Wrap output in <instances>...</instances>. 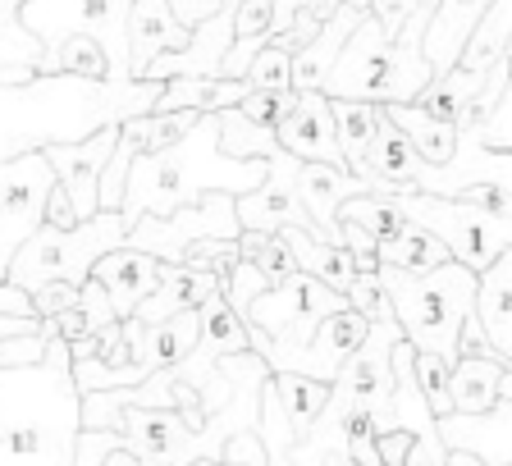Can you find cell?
Masks as SVG:
<instances>
[{
  "label": "cell",
  "mask_w": 512,
  "mask_h": 466,
  "mask_svg": "<svg viewBox=\"0 0 512 466\" xmlns=\"http://www.w3.org/2000/svg\"><path fill=\"white\" fill-rule=\"evenodd\" d=\"M512 393V366L499 357H476V352H458L453 357V371H448V398H453V412L480 416L490 412L499 398Z\"/></svg>",
  "instance_id": "d6986e66"
},
{
  "label": "cell",
  "mask_w": 512,
  "mask_h": 466,
  "mask_svg": "<svg viewBox=\"0 0 512 466\" xmlns=\"http://www.w3.org/2000/svg\"><path fill=\"white\" fill-rule=\"evenodd\" d=\"M165 265H170V261H160V256H151V252H138V247L119 243V247H110L106 256H96L92 279L106 288V297H110V307H115V316L124 320V316H133L142 297H147L151 288L160 284Z\"/></svg>",
  "instance_id": "9a60e30c"
},
{
  "label": "cell",
  "mask_w": 512,
  "mask_h": 466,
  "mask_svg": "<svg viewBox=\"0 0 512 466\" xmlns=\"http://www.w3.org/2000/svg\"><path fill=\"white\" fill-rule=\"evenodd\" d=\"M179 265H188V270H211L224 284V275L238 265V238H192V243L183 247Z\"/></svg>",
  "instance_id": "8d00e7d4"
},
{
  "label": "cell",
  "mask_w": 512,
  "mask_h": 466,
  "mask_svg": "<svg viewBox=\"0 0 512 466\" xmlns=\"http://www.w3.org/2000/svg\"><path fill=\"white\" fill-rule=\"evenodd\" d=\"M78 403L69 343L46 339L42 361L0 366V466H74Z\"/></svg>",
  "instance_id": "6da1fadb"
},
{
  "label": "cell",
  "mask_w": 512,
  "mask_h": 466,
  "mask_svg": "<svg viewBox=\"0 0 512 466\" xmlns=\"http://www.w3.org/2000/svg\"><path fill=\"white\" fill-rule=\"evenodd\" d=\"M435 0H416L412 14L403 19V28L394 37H384L380 23L371 14L357 19V28L348 32L339 60L325 74L320 92L325 96H352V101H375V106H394V101H412L421 87L435 78L430 60L421 55V32L430 23Z\"/></svg>",
  "instance_id": "3957f363"
},
{
  "label": "cell",
  "mask_w": 512,
  "mask_h": 466,
  "mask_svg": "<svg viewBox=\"0 0 512 466\" xmlns=\"http://www.w3.org/2000/svg\"><path fill=\"white\" fill-rule=\"evenodd\" d=\"M362 14L366 10L339 5V10L320 23V28L311 32L298 51H288V87H293V92H320V83H325V74L334 69L343 42H348V32L357 28V19H362Z\"/></svg>",
  "instance_id": "e0dca14e"
},
{
  "label": "cell",
  "mask_w": 512,
  "mask_h": 466,
  "mask_svg": "<svg viewBox=\"0 0 512 466\" xmlns=\"http://www.w3.org/2000/svg\"><path fill=\"white\" fill-rule=\"evenodd\" d=\"M375 252H380V265H394V270H407V275H426V270L448 261V247L439 243L435 233L421 229V224H407L403 233L375 243Z\"/></svg>",
  "instance_id": "1f68e13d"
},
{
  "label": "cell",
  "mask_w": 512,
  "mask_h": 466,
  "mask_svg": "<svg viewBox=\"0 0 512 466\" xmlns=\"http://www.w3.org/2000/svg\"><path fill=\"white\" fill-rule=\"evenodd\" d=\"M458 138L476 142V147L485 151H512V96L503 92L499 101H494V110L485 119H480L476 128H467V133H458Z\"/></svg>",
  "instance_id": "ab89813d"
},
{
  "label": "cell",
  "mask_w": 512,
  "mask_h": 466,
  "mask_svg": "<svg viewBox=\"0 0 512 466\" xmlns=\"http://www.w3.org/2000/svg\"><path fill=\"white\" fill-rule=\"evenodd\" d=\"M74 302H78V284H64V279H46V284L32 288V311H37V320L74 307Z\"/></svg>",
  "instance_id": "7bdbcfd3"
},
{
  "label": "cell",
  "mask_w": 512,
  "mask_h": 466,
  "mask_svg": "<svg viewBox=\"0 0 512 466\" xmlns=\"http://www.w3.org/2000/svg\"><path fill=\"white\" fill-rule=\"evenodd\" d=\"M490 0H435V10H430V23L421 32V55L430 60L435 74L453 69L458 64V51L467 42V32L476 28V19L485 14Z\"/></svg>",
  "instance_id": "44dd1931"
},
{
  "label": "cell",
  "mask_w": 512,
  "mask_h": 466,
  "mask_svg": "<svg viewBox=\"0 0 512 466\" xmlns=\"http://www.w3.org/2000/svg\"><path fill=\"white\" fill-rule=\"evenodd\" d=\"M485 78L490 74H471V69H444V74H435L421 92L412 96V106L421 110V115L430 119H448V124H458V115L476 101V92L485 87Z\"/></svg>",
  "instance_id": "f1b7e54d"
},
{
  "label": "cell",
  "mask_w": 512,
  "mask_h": 466,
  "mask_svg": "<svg viewBox=\"0 0 512 466\" xmlns=\"http://www.w3.org/2000/svg\"><path fill=\"white\" fill-rule=\"evenodd\" d=\"M78 311H83V320H87V334H96V329H106V325H115V307H110V297H106V288L96 284L92 275L78 284Z\"/></svg>",
  "instance_id": "b9f144b4"
},
{
  "label": "cell",
  "mask_w": 512,
  "mask_h": 466,
  "mask_svg": "<svg viewBox=\"0 0 512 466\" xmlns=\"http://www.w3.org/2000/svg\"><path fill=\"white\" fill-rule=\"evenodd\" d=\"M128 220L119 211H96L87 220H78L74 229H55V224H37V229L23 238L10 252L0 275L19 288H37L46 279H64V284H83L92 275L96 256H106L110 247L124 243Z\"/></svg>",
  "instance_id": "5b68a950"
},
{
  "label": "cell",
  "mask_w": 512,
  "mask_h": 466,
  "mask_svg": "<svg viewBox=\"0 0 512 466\" xmlns=\"http://www.w3.org/2000/svg\"><path fill=\"white\" fill-rule=\"evenodd\" d=\"M247 96V78H165L160 83V96L151 110H229Z\"/></svg>",
  "instance_id": "484cf974"
},
{
  "label": "cell",
  "mask_w": 512,
  "mask_h": 466,
  "mask_svg": "<svg viewBox=\"0 0 512 466\" xmlns=\"http://www.w3.org/2000/svg\"><path fill=\"white\" fill-rule=\"evenodd\" d=\"M234 5H238V0H220V10H234Z\"/></svg>",
  "instance_id": "c3c4849f"
},
{
  "label": "cell",
  "mask_w": 512,
  "mask_h": 466,
  "mask_svg": "<svg viewBox=\"0 0 512 466\" xmlns=\"http://www.w3.org/2000/svg\"><path fill=\"white\" fill-rule=\"evenodd\" d=\"M403 215L435 233L448 247V256L467 270H485L499 252H512V215L485 211L467 197H435V192H403Z\"/></svg>",
  "instance_id": "8992f818"
},
{
  "label": "cell",
  "mask_w": 512,
  "mask_h": 466,
  "mask_svg": "<svg viewBox=\"0 0 512 466\" xmlns=\"http://www.w3.org/2000/svg\"><path fill=\"white\" fill-rule=\"evenodd\" d=\"M238 233L243 229H238V215H234V192L206 188L197 202L174 206L170 215H138L124 229V243L179 265L183 247L192 238H238Z\"/></svg>",
  "instance_id": "9c48e42d"
},
{
  "label": "cell",
  "mask_w": 512,
  "mask_h": 466,
  "mask_svg": "<svg viewBox=\"0 0 512 466\" xmlns=\"http://www.w3.org/2000/svg\"><path fill=\"white\" fill-rule=\"evenodd\" d=\"M375 279L389 293L398 329L416 352H439L444 361L458 357V329L471 316V302H476V270L448 256L444 265H435L426 275L380 265Z\"/></svg>",
  "instance_id": "277c9868"
},
{
  "label": "cell",
  "mask_w": 512,
  "mask_h": 466,
  "mask_svg": "<svg viewBox=\"0 0 512 466\" xmlns=\"http://www.w3.org/2000/svg\"><path fill=\"white\" fill-rule=\"evenodd\" d=\"M115 142H119V124H101L92 138H83V142H42L46 165H51L55 183L64 188V197H69L78 220L101 211V206H96V183H101V170H106Z\"/></svg>",
  "instance_id": "7c38bea8"
},
{
  "label": "cell",
  "mask_w": 512,
  "mask_h": 466,
  "mask_svg": "<svg viewBox=\"0 0 512 466\" xmlns=\"http://www.w3.org/2000/svg\"><path fill=\"white\" fill-rule=\"evenodd\" d=\"M247 87H288V51L275 42H266L247 64Z\"/></svg>",
  "instance_id": "60d3db41"
},
{
  "label": "cell",
  "mask_w": 512,
  "mask_h": 466,
  "mask_svg": "<svg viewBox=\"0 0 512 466\" xmlns=\"http://www.w3.org/2000/svg\"><path fill=\"white\" fill-rule=\"evenodd\" d=\"M279 238H284V247L293 252V265H298L302 275L320 279L325 288L348 297V284L357 279V265H352V256L343 252L339 243H330V238H320V233H311V229H279Z\"/></svg>",
  "instance_id": "603a6c76"
},
{
  "label": "cell",
  "mask_w": 512,
  "mask_h": 466,
  "mask_svg": "<svg viewBox=\"0 0 512 466\" xmlns=\"http://www.w3.org/2000/svg\"><path fill=\"white\" fill-rule=\"evenodd\" d=\"M288 106H293V87H247V96L238 101V110H243L252 124L270 128V133H275L279 119L288 115Z\"/></svg>",
  "instance_id": "f35d334b"
},
{
  "label": "cell",
  "mask_w": 512,
  "mask_h": 466,
  "mask_svg": "<svg viewBox=\"0 0 512 466\" xmlns=\"http://www.w3.org/2000/svg\"><path fill=\"white\" fill-rule=\"evenodd\" d=\"M448 466H485L476 453H462V448H448Z\"/></svg>",
  "instance_id": "bcb514c9"
},
{
  "label": "cell",
  "mask_w": 512,
  "mask_h": 466,
  "mask_svg": "<svg viewBox=\"0 0 512 466\" xmlns=\"http://www.w3.org/2000/svg\"><path fill=\"white\" fill-rule=\"evenodd\" d=\"M384 119L412 142V151L430 165H448L453 151H458V124H448V119H430L412 106V101H394V106H380Z\"/></svg>",
  "instance_id": "4316f807"
},
{
  "label": "cell",
  "mask_w": 512,
  "mask_h": 466,
  "mask_svg": "<svg viewBox=\"0 0 512 466\" xmlns=\"http://www.w3.org/2000/svg\"><path fill=\"white\" fill-rule=\"evenodd\" d=\"M339 10V0H275V14H270V42L284 46V51H298L320 23Z\"/></svg>",
  "instance_id": "d6a6232c"
},
{
  "label": "cell",
  "mask_w": 512,
  "mask_h": 466,
  "mask_svg": "<svg viewBox=\"0 0 512 466\" xmlns=\"http://www.w3.org/2000/svg\"><path fill=\"white\" fill-rule=\"evenodd\" d=\"M238 256H243L252 270L266 275V284H284L288 275H298V265H293V252L284 247L279 233H256V229H243L238 233Z\"/></svg>",
  "instance_id": "e575fe53"
},
{
  "label": "cell",
  "mask_w": 512,
  "mask_h": 466,
  "mask_svg": "<svg viewBox=\"0 0 512 466\" xmlns=\"http://www.w3.org/2000/svg\"><path fill=\"white\" fill-rule=\"evenodd\" d=\"M133 156H138V147H133V138L119 128V142H115V151H110L106 170H101V183H96V206H101V211H119V202H124V174H128V165H133Z\"/></svg>",
  "instance_id": "74e56055"
},
{
  "label": "cell",
  "mask_w": 512,
  "mask_h": 466,
  "mask_svg": "<svg viewBox=\"0 0 512 466\" xmlns=\"http://www.w3.org/2000/svg\"><path fill=\"white\" fill-rule=\"evenodd\" d=\"M37 74L46 78H83V83H115L110 51L87 32H69L37 60Z\"/></svg>",
  "instance_id": "cb8c5ba5"
},
{
  "label": "cell",
  "mask_w": 512,
  "mask_h": 466,
  "mask_svg": "<svg viewBox=\"0 0 512 466\" xmlns=\"http://www.w3.org/2000/svg\"><path fill=\"white\" fill-rule=\"evenodd\" d=\"M211 293H220V279L211 275V270H188V265H165V275H160V284L151 288L147 297L138 302V311L133 316L142 320V325H156V320L174 316V311H197Z\"/></svg>",
  "instance_id": "7402d4cb"
},
{
  "label": "cell",
  "mask_w": 512,
  "mask_h": 466,
  "mask_svg": "<svg viewBox=\"0 0 512 466\" xmlns=\"http://www.w3.org/2000/svg\"><path fill=\"white\" fill-rule=\"evenodd\" d=\"M270 389H275L279 412H284V421L293 425L298 439L311 430V421H316L325 398H330V384L311 380V375H298V371H270Z\"/></svg>",
  "instance_id": "f546056e"
},
{
  "label": "cell",
  "mask_w": 512,
  "mask_h": 466,
  "mask_svg": "<svg viewBox=\"0 0 512 466\" xmlns=\"http://www.w3.org/2000/svg\"><path fill=\"white\" fill-rule=\"evenodd\" d=\"M170 10L183 28H197L202 19H211V14L220 10V0H170Z\"/></svg>",
  "instance_id": "f6af8a7d"
},
{
  "label": "cell",
  "mask_w": 512,
  "mask_h": 466,
  "mask_svg": "<svg viewBox=\"0 0 512 466\" xmlns=\"http://www.w3.org/2000/svg\"><path fill=\"white\" fill-rule=\"evenodd\" d=\"M380 466H384V462H380Z\"/></svg>",
  "instance_id": "681fc988"
},
{
  "label": "cell",
  "mask_w": 512,
  "mask_h": 466,
  "mask_svg": "<svg viewBox=\"0 0 512 466\" xmlns=\"http://www.w3.org/2000/svg\"><path fill=\"white\" fill-rule=\"evenodd\" d=\"M275 142L298 160H320V165H343L339 128L325 92H293V106L279 119Z\"/></svg>",
  "instance_id": "5bb4252c"
},
{
  "label": "cell",
  "mask_w": 512,
  "mask_h": 466,
  "mask_svg": "<svg viewBox=\"0 0 512 466\" xmlns=\"http://www.w3.org/2000/svg\"><path fill=\"white\" fill-rule=\"evenodd\" d=\"M0 316H14V320H37V311H32V293L19 284H10V279L0 275Z\"/></svg>",
  "instance_id": "ee69618b"
},
{
  "label": "cell",
  "mask_w": 512,
  "mask_h": 466,
  "mask_svg": "<svg viewBox=\"0 0 512 466\" xmlns=\"http://www.w3.org/2000/svg\"><path fill=\"white\" fill-rule=\"evenodd\" d=\"M188 32L179 19H174L170 0H133L128 5V23H124V37H128V78H142L147 64L165 51H179L188 42Z\"/></svg>",
  "instance_id": "2e32d148"
},
{
  "label": "cell",
  "mask_w": 512,
  "mask_h": 466,
  "mask_svg": "<svg viewBox=\"0 0 512 466\" xmlns=\"http://www.w3.org/2000/svg\"><path fill=\"white\" fill-rule=\"evenodd\" d=\"M266 160H234L220 151L215 138V115H202L188 138H179L174 147L156 151V156H133L124 174V202L119 215L128 224L138 215H170L174 206L197 202L206 188L220 192H247L261 183Z\"/></svg>",
  "instance_id": "7a4b0ae2"
},
{
  "label": "cell",
  "mask_w": 512,
  "mask_h": 466,
  "mask_svg": "<svg viewBox=\"0 0 512 466\" xmlns=\"http://www.w3.org/2000/svg\"><path fill=\"white\" fill-rule=\"evenodd\" d=\"M298 156H288L284 147H275L266 156V174L261 183L234 197V215H238V229H256V233H279V229H311L307 206L298 197Z\"/></svg>",
  "instance_id": "8fae6325"
},
{
  "label": "cell",
  "mask_w": 512,
  "mask_h": 466,
  "mask_svg": "<svg viewBox=\"0 0 512 466\" xmlns=\"http://www.w3.org/2000/svg\"><path fill=\"white\" fill-rule=\"evenodd\" d=\"M343 307H348V297L298 270V275H288L284 284L261 288V293L243 307V320L270 339L266 357H261L266 361V371H270V361L298 352L302 343L311 339V329L330 316V311H343Z\"/></svg>",
  "instance_id": "52a82bcc"
},
{
  "label": "cell",
  "mask_w": 512,
  "mask_h": 466,
  "mask_svg": "<svg viewBox=\"0 0 512 466\" xmlns=\"http://www.w3.org/2000/svg\"><path fill=\"white\" fill-rule=\"evenodd\" d=\"M202 115H211V110H147V115L119 119V128L133 138L138 156H156V151L174 147L179 138H188Z\"/></svg>",
  "instance_id": "4dcf8cb0"
},
{
  "label": "cell",
  "mask_w": 512,
  "mask_h": 466,
  "mask_svg": "<svg viewBox=\"0 0 512 466\" xmlns=\"http://www.w3.org/2000/svg\"><path fill=\"white\" fill-rule=\"evenodd\" d=\"M512 55V0H490L485 14L476 19V28L467 32V42L458 51V69L471 74H490L499 60Z\"/></svg>",
  "instance_id": "d4e9b609"
},
{
  "label": "cell",
  "mask_w": 512,
  "mask_h": 466,
  "mask_svg": "<svg viewBox=\"0 0 512 466\" xmlns=\"http://www.w3.org/2000/svg\"><path fill=\"white\" fill-rule=\"evenodd\" d=\"M366 329H371V320H366L357 307L330 311V316L311 329V339L302 343L298 352H288V357L270 361V371H298V375H311V380L330 384L334 375H339L343 361L357 352V343L366 339Z\"/></svg>",
  "instance_id": "4fadbf2b"
},
{
  "label": "cell",
  "mask_w": 512,
  "mask_h": 466,
  "mask_svg": "<svg viewBox=\"0 0 512 466\" xmlns=\"http://www.w3.org/2000/svg\"><path fill=\"white\" fill-rule=\"evenodd\" d=\"M55 174L46 165L42 147H19V156L0 160V270L10 252L42 224V206Z\"/></svg>",
  "instance_id": "30bf717a"
},
{
  "label": "cell",
  "mask_w": 512,
  "mask_h": 466,
  "mask_svg": "<svg viewBox=\"0 0 512 466\" xmlns=\"http://www.w3.org/2000/svg\"><path fill=\"white\" fill-rule=\"evenodd\" d=\"M334 128H339V151H343V170L352 179H362L366 188V151H371L375 124H380V106L375 101H352V96H330Z\"/></svg>",
  "instance_id": "83f0119b"
},
{
  "label": "cell",
  "mask_w": 512,
  "mask_h": 466,
  "mask_svg": "<svg viewBox=\"0 0 512 466\" xmlns=\"http://www.w3.org/2000/svg\"><path fill=\"white\" fill-rule=\"evenodd\" d=\"M128 5L133 0H19V28L42 46V55L69 32H87L110 51L115 83H128Z\"/></svg>",
  "instance_id": "ba28073f"
},
{
  "label": "cell",
  "mask_w": 512,
  "mask_h": 466,
  "mask_svg": "<svg viewBox=\"0 0 512 466\" xmlns=\"http://www.w3.org/2000/svg\"><path fill=\"white\" fill-rule=\"evenodd\" d=\"M448 371H453V361H444L439 352H412L416 389H421L426 407L435 412V421L453 412V398H448Z\"/></svg>",
  "instance_id": "d590c367"
},
{
  "label": "cell",
  "mask_w": 512,
  "mask_h": 466,
  "mask_svg": "<svg viewBox=\"0 0 512 466\" xmlns=\"http://www.w3.org/2000/svg\"><path fill=\"white\" fill-rule=\"evenodd\" d=\"M352 192H366L362 179H352L343 165H320V160H302L298 165V197L307 206L311 224H316L320 238L343 247V233H339V202L352 197Z\"/></svg>",
  "instance_id": "ac0fdd59"
},
{
  "label": "cell",
  "mask_w": 512,
  "mask_h": 466,
  "mask_svg": "<svg viewBox=\"0 0 512 466\" xmlns=\"http://www.w3.org/2000/svg\"><path fill=\"white\" fill-rule=\"evenodd\" d=\"M215 138H220V151L234 160H266L270 151L279 147L275 133L261 124H252V119L243 115L238 106L229 110H215Z\"/></svg>",
  "instance_id": "836d02e7"
},
{
  "label": "cell",
  "mask_w": 512,
  "mask_h": 466,
  "mask_svg": "<svg viewBox=\"0 0 512 466\" xmlns=\"http://www.w3.org/2000/svg\"><path fill=\"white\" fill-rule=\"evenodd\" d=\"M471 311H476L494 357H503L512 366V252H499L476 275V302H471Z\"/></svg>",
  "instance_id": "ffe728a7"
},
{
  "label": "cell",
  "mask_w": 512,
  "mask_h": 466,
  "mask_svg": "<svg viewBox=\"0 0 512 466\" xmlns=\"http://www.w3.org/2000/svg\"><path fill=\"white\" fill-rule=\"evenodd\" d=\"M339 5H352V10H366V5H371V0H339Z\"/></svg>",
  "instance_id": "7dc6e473"
}]
</instances>
